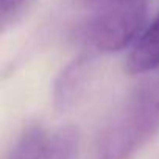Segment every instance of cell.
<instances>
[{"mask_svg":"<svg viewBox=\"0 0 159 159\" xmlns=\"http://www.w3.org/2000/svg\"><path fill=\"white\" fill-rule=\"evenodd\" d=\"M78 129L61 126L47 133L39 125H31L17 139L8 159H76Z\"/></svg>","mask_w":159,"mask_h":159,"instance_id":"3957f363","label":"cell"},{"mask_svg":"<svg viewBox=\"0 0 159 159\" xmlns=\"http://www.w3.org/2000/svg\"><path fill=\"white\" fill-rule=\"evenodd\" d=\"M125 69L131 75L159 72V14L134 42L126 56Z\"/></svg>","mask_w":159,"mask_h":159,"instance_id":"5b68a950","label":"cell"},{"mask_svg":"<svg viewBox=\"0 0 159 159\" xmlns=\"http://www.w3.org/2000/svg\"><path fill=\"white\" fill-rule=\"evenodd\" d=\"M92 53H83L59 72L53 86V106L56 111L64 112L75 105L92 73Z\"/></svg>","mask_w":159,"mask_h":159,"instance_id":"277c9868","label":"cell"},{"mask_svg":"<svg viewBox=\"0 0 159 159\" xmlns=\"http://www.w3.org/2000/svg\"><path fill=\"white\" fill-rule=\"evenodd\" d=\"M159 133V72L126 95L102 129L95 159H133Z\"/></svg>","mask_w":159,"mask_h":159,"instance_id":"6da1fadb","label":"cell"},{"mask_svg":"<svg viewBox=\"0 0 159 159\" xmlns=\"http://www.w3.org/2000/svg\"><path fill=\"white\" fill-rule=\"evenodd\" d=\"M25 2L28 0H0V10H2V20L5 22L8 16L14 14Z\"/></svg>","mask_w":159,"mask_h":159,"instance_id":"8992f818","label":"cell"},{"mask_svg":"<svg viewBox=\"0 0 159 159\" xmlns=\"http://www.w3.org/2000/svg\"><path fill=\"white\" fill-rule=\"evenodd\" d=\"M91 8L78 30V39L91 53L120 52L134 45L145 30L147 0H106Z\"/></svg>","mask_w":159,"mask_h":159,"instance_id":"7a4b0ae2","label":"cell"}]
</instances>
